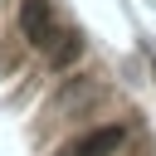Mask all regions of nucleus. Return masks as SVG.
I'll return each mask as SVG.
<instances>
[{
	"instance_id": "obj_1",
	"label": "nucleus",
	"mask_w": 156,
	"mask_h": 156,
	"mask_svg": "<svg viewBox=\"0 0 156 156\" xmlns=\"http://www.w3.org/2000/svg\"><path fill=\"white\" fill-rule=\"evenodd\" d=\"M20 29L29 44H49L54 39V5L49 0H24L20 5Z\"/></svg>"
},
{
	"instance_id": "obj_3",
	"label": "nucleus",
	"mask_w": 156,
	"mask_h": 156,
	"mask_svg": "<svg viewBox=\"0 0 156 156\" xmlns=\"http://www.w3.org/2000/svg\"><path fill=\"white\" fill-rule=\"evenodd\" d=\"M58 39H63V44L54 49V68H68V63L83 54V34H73V29H68V34H58Z\"/></svg>"
},
{
	"instance_id": "obj_2",
	"label": "nucleus",
	"mask_w": 156,
	"mask_h": 156,
	"mask_svg": "<svg viewBox=\"0 0 156 156\" xmlns=\"http://www.w3.org/2000/svg\"><path fill=\"white\" fill-rule=\"evenodd\" d=\"M127 141V132L122 127H98V132H88V136H78L73 146H68V156H117V146Z\"/></svg>"
}]
</instances>
